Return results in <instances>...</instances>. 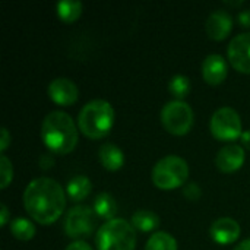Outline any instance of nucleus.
<instances>
[{"label": "nucleus", "mask_w": 250, "mask_h": 250, "mask_svg": "<svg viewBox=\"0 0 250 250\" xmlns=\"http://www.w3.org/2000/svg\"><path fill=\"white\" fill-rule=\"evenodd\" d=\"M145 250H177V242L170 233L158 231L148 239Z\"/></svg>", "instance_id": "obj_21"}, {"label": "nucleus", "mask_w": 250, "mask_h": 250, "mask_svg": "<svg viewBox=\"0 0 250 250\" xmlns=\"http://www.w3.org/2000/svg\"><path fill=\"white\" fill-rule=\"evenodd\" d=\"M234 250H250V239L248 240H243L239 246H236Z\"/></svg>", "instance_id": "obj_30"}, {"label": "nucleus", "mask_w": 250, "mask_h": 250, "mask_svg": "<svg viewBox=\"0 0 250 250\" xmlns=\"http://www.w3.org/2000/svg\"><path fill=\"white\" fill-rule=\"evenodd\" d=\"M98 158L103 167L110 171L120 170L125 164V154L114 144H103L98 152Z\"/></svg>", "instance_id": "obj_15"}, {"label": "nucleus", "mask_w": 250, "mask_h": 250, "mask_svg": "<svg viewBox=\"0 0 250 250\" xmlns=\"http://www.w3.org/2000/svg\"><path fill=\"white\" fill-rule=\"evenodd\" d=\"M245 158H246V152L243 146L237 144H229L218 151L215 164L220 171L229 174L242 168V166L245 164Z\"/></svg>", "instance_id": "obj_11"}, {"label": "nucleus", "mask_w": 250, "mask_h": 250, "mask_svg": "<svg viewBox=\"0 0 250 250\" xmlns=\"http://www.w3.org/2000/svg\"><path fill=\"white\" fill-rule=\"evenodd\" d=\"M95 246L98 250H135L136 230L129 221L114 218L98 229Z\"/></svg>", "instance_id": "obj_4"}, {"label": "nucleus", "mask_w": 250, "mask_h": 250, "mask_svg": "<svg viewBox=\"0 0 250 250\" xmlns=\"http://www.w3.org/2000/svg\"><path fill=\"white\" fill-rule=\"evenodd\" d=\"M168 91L176 100L183 101V98H186L190 92L189 78L185 75H174L168 82Z\"/></svg>", "instance_id": "obj_22"}, {"label": "nucleus", "mask_w": 250, "mask_h": 250, "mask_svg": "<svg viewBox=\"0 0 250 250\" xmlns=\"http://www.w3.org/2000/svg\"><path fill=\"white\" fill-rule=\"evenodd\" d=\"M66 250H94L86 242H83V240H76V242H73V243H70Z\"/></svg>", "instance_id": "obj_26"}, {"label": "nucleus", "mask_w": 250, "mask_h": 250, "mask_svg": "<svg viewBox=\"0 0 250 250\" xmlns=\"http://www.w3.org/2000/svg\"><path fill=\"white\" fill-rule=\"evenodd\" d=\"M209 236L218 245H231L240 236V226L236 220L223 217L212 223L209 229Z\"/></svg>", "instance_id": "obj_12"}, {"label": "nucleus", "mask_w": 250, "mask_h": 250, "mask_svg": "<svg viewBox=\"0 0 250 250\" xmlns=\"http://www.w3.org/2000/svg\"><path fill=\"white\" fill-rule=\"evenodd\" d=\"M233 29V18L226 10H215L207 19V32L209 38L221 41L230 35Z\"/></svg>", "instance_id": "obj_14"}, {"label": "nucleus", "mask_w": 250, "mask_h": 250, "mask_svg": "<svg viewBox=\"0 0 250 250\" xmlns=\"http://www.w3.org/2000/svg\"><path fill=\"white\" fill-rule=\"evenodd\" d=\"M92 192V183L86 176H75L67 182L66 195L73 202H81L86 199Z\"/></svg>", "instance_id": "obj_16"}, {"label": "nucleus", "mask_w": 250, "mask_h": 250, "mask_svg": "<svg viewBox=\"0 0 250 250\" xmlns=\"http://www.w3.org/2000/svg\"><path fill=\"white\" fill-rule=\"evenodd\" d=\"M231 66L240 73H250V32L236 35L227 50Z\"/></svg>", "instance_id": "obj_9"}, {"label": "nucleus", "mask_w": 250, "mask_h": 250, "mask_svg": "<svg viewBox=\"0 0 250 250\" xmlns=\"http://www.w3.org/2000/svg\"><path fill=\"white\" fill-rule=\"evenodd\" d=\"M229 72L227 62L220 54H209L202 63V76L209 85H220L226 81Z\"/></svg>", "instance_id": "obj_13"}, {"label": "nucleus", "mask_w": 250, "mask_h": 250, "mask_svg": "<svg viewBox=\"0 0 250 250\" xmlns=\"http://www.w3.org/2000/svg\"><path fill=\"white\" fill-rule=\"evenodd\" d=\"M239 22L242 26H250V9H246L239 13Z\"/></svg>", "instance_id": "obj_28"}, {"label": "nucleus", "mask_w": 250, "mask_h": 250, "mask_svg": "<svg viewBox=\"0 0 250 250\" xmlns=\"http://www.w3.org/2000/svg\"><path fill=\"white\" fill-rule=\"evenodd\" d=\"M211 133L215 139L223 142H231L242 138V119L239 113L231 107L218 108L209 122Z\"/></svg>", "instance_id": "obj_7"}, {"label": "nucleus", "mask_w": 250, "mask_h": 250, "mask_svg": "<svg viewBox=\"0 0 250 250\" xmlns=\"http://www.w3.org/2000/svg\"><path fill=\"white\" fill-rule=\"evenodd\" d=\"M189 177V166L186 160L177 155L161 158L152 168V182L161 190H173L182 188Z\"/></svg>", "instance_id": "obj_5"}, {"label": "nucleus", "mask_w": 250, "mask_h": 250, "mask_svg": "<svg viewBox=\"0 0 250 250\" xmlns=\"http://www.w3.org/2000/svg\"><path fill=\"white\" fill-rule=\"evenodd\" d=\"M193 110L190 105L180 100L168 101L161 110V123L171 135H186L193 126Z\"/></svg>", "instance_id": "obj_6"}, {"label": "nucleus", "mask_w": 250, "mask_h": 250, "mask_svg": "<svg viewBox=\"0 0 250 250\" xmlns=\"http://www.w3.org/2000/svg\"><path fill=\"white\" fill-rule=\"evenodd\" d=\"M48 97L59 105H72L79 98V89L73 81L67 78H56L47 88Z\"/></svg>", "instance_id": "obj_10"}, {"label": "nucleus", "mask_w": 250, "mask_h": 250, "mask_svg": "<svg viewBox=\"0 0 250 250\" xmlns=\"http://www.w3.org/2000/svg\"><path fill=\"white\" fill-rule=\"evenodd\" d=\"M57 15L64 22H75L82 15V3L78 0H63L56 4Z\"/></svg>", "instance_id": "obj_19"}, {"label": "nucleus", "mask_w": 250, "mask_h": 250, "mask_svg": "<svg viewBox=\"0 0 250 250\" xmlns=\"http://www.w3.org/2000/svg\"><path fill=\"white\" fill-rule=\"evenodd\" d=\"M114 125V110L105 100H92L86 103L78 116L79 130L89 139L107 136Z\"/></svg>", "instance_id": "obj_3"}, {"label": "nucleus", "mask_w": 250, "mask_h": 250, "mask_svg": "<svg viewBox=\"0 0 250 250\" xmlns=\"http://www.w3.org/2000/svg\"><path fill=\"white\" fill-rule=\"evenodd\" d=\"M23 207L35 223L50 226L59 220L66 208V192L53 179H34L23 192Z\"/></svg>", "instance_id": "obj_1"}, {"label": "nucleus", "mask_w": 250, "mask_h": 250, "mask_svg": "<svg viewBox=\"0 0 250 250\" xmlns=\"http://www.w3.org/2000/svg\"><path fill=\"white\" fill-rule=\"evenodd\" d=\"M183 195L190 201H198L201 198L202 192H201V188L196 183H189L186 188H183Z\"/></svg>", "instance_id": "obj_24"}, {"label": "nucleus", "mask_w": 250, "mask_h": 250, "mask_svg": "<svg viewBox=\"0 0 250 250\" xmlns=\"http://www.w3.org/2000/svg\"><path fill=\"white\" fill-rule=\"evenodd\" d=\"M41 138L44 145L54 154L66 155L78 144V129L73 119L64 111H51L41 125Z\"/></svg>", "instance_id": "obj_2"}, {"label": "nucleus", "mask_w": 250, "mask_h": 250, "mask_svg": "<svg viewBox=\"0 0 250 250\" xmlns=\"http://www.w3.org/2000/svg\"><path fill=\"white\" fill-rule=\"evenodd\" d=\"M130 224L133 226L135 230L142 231V233H149L158 229L160 226V217L149 209H139L132 215Z\"/></svg>", "instance_id": "obj_18"}, {"label": "nucleus", "mask_w": 250, "mask_h": 250, "mask_svg": "<svg viewBox=\"0 0 250 250\" xmlns=\"http://www.w3.org/2000/svg\"><path fill=\"white\" fill-rule=\"evenodd\" d=\"M10 233L18 240H31L35 236V226L28 218H15L10 221Z\"/></svg>", "instance_id": "obj_20"}, {"label": "nucleus", "mask_w": 250, "mask_h": 250, "mask_svg": "<svg viewBox=\"0 0 250 250\" xmlns=\"http://www.w3.org/2000/svg\"><path fill=\"white\" fill-rule=\"evenodd\" d=\"M92 209L97 214V217L111 221V220H114V217L117 214V202L110 193L101 192L95 196Z\"/></svg>", "instance_id": "obj_17"}, {"label": "nucleus", "mask_w": 250, "mask_h": 250, "mask_svg": "<svg viewBox=\"0 0 250 250\" xmlns=\"http://www.w3.org/2000/svg\"><path fill=\"white\" fill-rule=\"evenodd\" d=\"M10 141H12V138H10V133H9V130H7L6 127H1V138H0V149H1L3 152H4V151L7 149V146H9Z\"/></svg>", "instance_id": "obj_25"}, {"label": "nucleus", "mask_w": 250, "mask_h": 250, "mask_svg": "<svg viewBox=\"0 0 250 250\" xmlns=\"http://www.w3.org/2000/svg\"><path fill=\"white\" fill-rule=\"evenodd\" d=\"M95 215L97 214L94 209L86 205L73 207L70 211H67L64 218L63 229L66 236L75 239V242L89 237L95 229Z\"/></svg>", "instance_id": "obj_8"}, {"label": "nucleus", "mask_w": 250, "mask_h": 250, "mask_svg": "<svg viewBox=\"0 0 250 250\" xmlns=\"http://www.w3.org/2000/svg\"><path fill=\"white\" fill-rule=\"evenodd\" d=\"M9 221V209L4 204L0 205V227H4Z\"/></svg>", "instance_id": "obj_27"}, {"label": "nucleus", "mask_w": 250, "mask_h": 250, "mask_svg": "<svg viewBox=\"0 0 250 250\" xmlns=\"http://www.w3.org/2000/svg\"><path fill=\"white\" fill-rule=\"evenodd\" d=\"M0 189H6L13 179V167L6 155L0 157Z\"/></svg>", "instance_id": "obj_23"}, {"label": "nucleus", "mask_w": 250, "mask_h": 250, "mask_svg": "<svg viewBox=\"0 0 250 250\" xmlns=\"http://www.w3.org/2000/svg\"><path fill=\"white\" fill-rule=\"evenodd\" d=\"M242 145L246 148V149H249L250 151V130H246V132H243V135H242Z\"/></svg>", "instance_id": "obj_29"}]
</instances>
